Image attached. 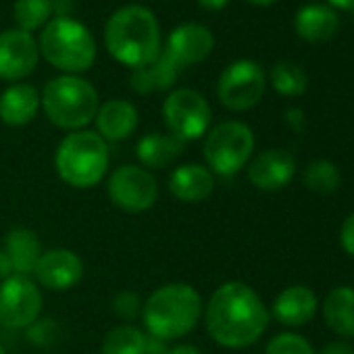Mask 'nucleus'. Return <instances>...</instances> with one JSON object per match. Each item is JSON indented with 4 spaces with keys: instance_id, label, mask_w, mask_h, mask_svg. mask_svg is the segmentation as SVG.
Returning a JSON list of instances; mask_svg holds the SVG:
<instances>
[{
    "instance_id": "2eb2a0df",
    "label": "nucleus",
    "mask_w": 354,
    "mask_h": 354,
    "mask_svg": "<svg viewBox=\"0 0 354 354\" xmlns=\"http://www.w3.org/2000/svg\"><path fill=\"white\" fill-rule=\"evenodd\" d=\"M296 173L294 156L283 148H269L257 154L248 165V180L254 188L275 192L286 188Z\"/></svg>"
},
{
    "instance_id": "393cba45",
    "label": "nucleus",
    "mask_w": 354,
    "mask_h": 354,
    "mask_svg": "<svg viewBox=\"0 0 354 354\" xmlns=\"http://www.w3.org/2000/svg\"><path fill=\"white\" fill-rule=\"evenodd\" d=\"M148 339L133 325H117L102 339V354H146Z\"/></svg>"
},
{
    "instance_id": "6e6552de",
    "label": "nucleus",
    "mask_w": 354,
    "mask_h": 354,
    "mask_svg": "<svg viewBox=\"0 0 354 354\" xmlns=\"http://www.w3.org/2000/svg\"><path fill=\"white\" fill-rule=\"evenodd\" d=\"M162 119L171 136L180 142H192L209 131L213 113L201 92L192 88H180L165 98Z\"/></svg>"
},
{
    "instance_id": "a211bd4d",
    "label": "nucleus",
    "mask_w": 354,
    "mask_h": 354,
    "mask_svg": "<svg viewBox=\"0 0 354 354\" xmlns=\"http://www.w3.org/2000/svg\"><path fill=\"white\" fill-rule=\"evenodd\" d=\"M317 313V296L306 286H288L273 302V317L288 327H300L308 323Z\"/></svg>"
},
{
    "instance_id": "2f4dec72",
    "label": "nucleus",
    "mask_w": 354,
    "mask_h": 354,
    "mask_svg": "<svg viewBox=\"0 0 354 354\" xmlns=\"http://www.w3.org/2000/svg\"><path fill=\"white\" fill-rule=\"evenodd\" d=\"M339 246L344 252L354 257V213H350L339 227Z\"/></svg>"
},
{
    "instance_id": "f257e3e1",
    "label": "nucleus",
    "mask_w": 354,
    "mask_h": 354,
    "mask_svg": "<svg viewBox=\"0 0 354 354\" xmlns=\"http://www.w3.org/2000/svg\"><path fill=\"white\" fill-rule=\"evenodd\" d=\"M205 323L217 344L225 348H246L265 333L269 310L248 283L225 281L207 302Z\"/></svg>"
},
{
    "instance_id": "7c9ffc66",
    "label": "nucleus",
    "mask_w": 354,
    "mask_h": 354,
    "mask_svg": "<svg viewBox=\"0 0 354 354\" xmlns=\"http://www.w3.org/2000/svg\"><path fill=\"white\" fill-rule=\"evenodd\" d=\"M142 306H144V302L140 300V296L136 292H121L113 300V313L123 321L136 319L142 313Z\"/></svg>"
},
{
    "instance_id": "f3484780",
    "label": "nucleus",
    "mask_w": 354,
    "mask_h": 354,
    "mask_svg": "<svg viewBox=\"0 0 354 354\" xmlns=\"http://www.w3.org/2000/svg\"><path fill=\"white\" fill-rule=\"evenodd\" d=\"M96 121V133L106 142H117L129 138L138 127V111L129 100L113 98L98 106V113L94 117Z\"/></svg>"
},
{
    "instance_id": "4468645a",
    "label": "nucleus",
    "mask_w": 354,
    "mask_h": 354,
    "mask_svg": "<svg viewBox=\"0 0 354 354\" xmlns=\"http://www.w3.org/2000/svg\"><path fill=\"white\" fill-rule=\"evenodd\" d=\"M34 275L42 288L53 292H65L82 281L84 263L69 248H53L42 252L36 263Z\"/></svg>"
},
{
    "instance_id": "f03ea898",
    "label": "nucleus",
    "mask_w": 354,
    "mask_h": 354,
    "mask_svg": "<svg viewBox=\"0 0 354 354\" xmlns=\"http://www.w3.org/2000/svg\"><path fill=\"white\" fill-rule=\"evenodd\" d=\"M104 46L117 63L129 69L148 65L162 50L154 13L142 5L117 9L106 21Z\"/></svg>"
},
{
    "instance_id": "6ab92c4d",
    "label": "nucleus",
    "mask_w": 354,
    "mask_h": 354,
    "mask_svg": "<svg viewBox=\"0 0 354 354\" xmlns=\"http://www.w3.org/2000/svg\"><path fill=\"white\" fill-rule=\"evenodd\" d=\"M337 28H339V17L335 9H331L329 5H319V3L304 5L298 9L294 17L296 34L310 44H319L333 38Z\"/></svg>"
},
{
    "instance_id": "4be33fe9",
    "label": "nucleus",
    "mask_w": 354,
    "mask_h": 354,
    "mask_svg": "<svg viewBox=\"0 0 354 354\" xmlns=\"http://www.w3.org/2000/svg\"><path fill=\"white\" fill-rule=\"evenodd\" d=\"M5 252L13 263L15 275H34L36 263L42 257V244L30 227H13L5 236Z\"/></svg>"
},
{
    "instance_id": "bb28decb",
    "label": "nucleus",
    "mask_w": 354,
    "mask_h": 354,
    "mask_svg": "<svg viewBox=\"0 0 354 354\" xmlns=\"http://www.w3.org/2000/svg\"><path fill=\"white\" fill-rule=\"evenodd\" d=\"M302 180L310 192L333 194L342 184V173L335 162H331L327 158H319V160H313L306 165Z\"/></svg>"
},
{
    "instance_id": "dca6fc26",
    "label": "nucleus",
    "mask_w": 354,
    "mask_h": 354,
    "mask_svg": "<svg viewBox=\"0 0 354 354\" xmlns=\"http://www.w3.org/2000/svg\"><path fill=\"white\" fill-rule=\"evenodd\" d=\"M215 190V173L207 165L188 162L169 175V192L175 201L196 205L207 201Z\"/></svg>"
},
{
    "instance_id": "cd10ccee",
    "label": "nucleus",
    "mask_w": 354,
    "mask_h": 354,
    "mask_svg": "<svg viewBox=\"0 0 354 354\" xmlns=\"http://www.w3.org/2000/svg\"><path fill=\"white\" fill-rule=\"evenodd\" d=\"M53 19V0H15V21L19 30L32 34Z\"/></svg>"
},
{
    "instance_id": "4c0bfd02",
    "label": "nucleus",
    "mask_w": 354,
    "mask_h": 354,
    "mask_svg": "<svg viewBox=\"0 0 354 354\" xmlns=\"http://www.w3.org/2000/svg\"><path fill=\"white\" fill-rule=\"evenodd\" d=\"M227 3H230V0H198V5L205 7V9H209V11H219V9H223Z\"/></svg>"
},
{
    "instance_id": "f704fd0d",
    "label": "nucleus",
    "mask_w": 354,
    "mask_h": 354,
    "mask_svg": "<svg viewBox=\"0 0 354 354\" xmlns=\"http://www.w3.org/2000/svg\"><path fill=\"white\" fill-rule=\"evenodd\" d=\"M11 275H15L13 263L9 259V254L5 252V248H0V283H3L5 279H9Z\"/></svg>"
},
{
    "instance_id": "e433bc0d",
    "label": "nucleus",
    "mask_w": 354,
    "mask_h": 354,
    "mask_svg": "<svg viewBox=\"0 0 354 354\" xmlns=\"http://www.w3.org/2000/svg\"><path fill=\"white\" fill-rule=\"evenodd\" d=\"M327 5H329L331 9L352 11V13H354V0H327Z\"/></svg>"
},
{
    "instance_id": "9d476101",
    "label": "nucleus",
    "mask_w": 354,
    "mask_h": 354,
    "mask_svg": "<svg viewBox=\"0 0 354 354\" xmlns=\"http://www.w3.org/2000/svg\"><path fill=\"white\" fill-rule=\"evenodd\" d=\"M109 198L125 213H144L154 207L158 186L154 175L138 165H121L109 177Z\"/></svg>"
},
{
    "instance_id": "0eeeda50",
    "label": "nucleus",
    "mask_w": 354,
    "mask_h": 354,
    "mask_svg": "<svg viewBox=\"0 0 354 354\" xmlns=\"http://www.w3.org/2000/svg\"><path fill=\"white\" fill-rule=\"evenodd\" d=\"M254 150V133L242 121H223L205 140L207 167L217 175H236L244 169Z\"/></svg>"
},
{
    "instance_id": "b1692460",
    "label": "nucleus",
    "mask_w": 354,
    "mask_h": 354,
    "mask_svg": "<svg viewBox=\"0 0 354 354\" xmlns=\"http://www.w3.org/2000/svg\"><path fill=\"white\" fill-rule=\"evenodd\" d=\"M182 150L184 142L171 133H146L136 146V154L144 169H165L182 154Z\"/></svg>"
},
{
    "instance_id": "412c9836",
    "label": "nucleus",
    "mask_w": 354,
    "mask_h": 354,
    "mask_svg": "<svg viewBox=\"0 0 354 354\" xmlns=\"http://www.w3.org/2000/svg\"><path fill=\"white\" fill-rule=\"evenodd\" d=\"M180 73V67L173 63V59L160 50L154 61H150L144 67H138L131 71L129 86L138 94H152V92H162L169 90Z\"/></svg>"
},
{
    "instance_id": "473e14b6",
    "label": "nucleus",
    "mask_w": 354,
    "mask_h": 354,
    "mask_svg": "<svg viewBox=\"0 0 354 354\" xmlns=\"http://www.w3.org/2000/svg\"><path fill=\"white\" fill-rule=\"evenodd\" d=\"M286 123H288L294 131H302V129H304V123H306V117H304L302 109H298V106L288 109V111H286Z\"/></svg>"
},
{
    "instance_id": "c9c22d12",
    "label": "nucleus",
    "mask_w": 354,
    "mask_h": 354,
    "mask_svg": "<svg viewBox=\"0 0 354 354\" xmlns=\"http://www.w3.org/2000/svg\"><path fill=\"white\" fill-rule=\"evenodd\" d=\"M167 354H201V350L192 344H180V346L171 348Z\"/></svg>"
},
{
    "instance_id": "423d86ee",
    "label": "nucleus",
    "mask_w": 354,
    "mask_h": 354,
    "mask_svg": "<svg viewBox=\"0 0 354 354\" xmlns=\"http://www.w3.org/2000/svg\"><path fill=\"white\" fill-rule=\"evenodd\" d=\"M40 104L50 123L61 129L80 131L94 121L100 98L96 88L77 75H61L44 86Z\"/></svg>"
},
{
    "instance_id": "5701e85b",
    "label": "nucleus",
    "mask_w": 354,
    "mask_h": 354,
    "mask_svg": "<svg viewBox=\"0 0 354 354\" xmlns=\"http://www.w3.org/2000/svg\"><path fill=\"white\" fill-rule=\"evenodd\" d=\"M323 317L333 333L354 337V288H333L323 300Z\"/></svg>"
},
{
    "instance_id": "ea45409f",
    "label": "nucleus",
    "mask_w": 354,
    "mask_h": 354,
    "mask_svg": "<svg viewBox=\"0 0 354 354\" xmlns=\"http://www.w3.org/2000/svg\"><path fill=\"white\" fill-rule=\"evenodd\" d=\"M0 354H5V348H3V344H0Z\"/></svg>"
},
{
    "instance_id": "58836bf2",
    "label": "nucleus",
    "mask_w": 354,
    "mask_h": 354,
    "mask_svg": "<svg viewBox=\"0 0 354 354\" xmlns=\"http://www.w3.org/2000/svg\"><path fill=\"white\" fill-rule=\"evenodd\" d=\"M248 3H252V5H257V7H269V5L277 3V0H248Z\"/></svg>"
},
{
    "instance_id": "1a4fd4ad",
    "label": "nucleus",
    "mask_w": 354,
    "mask_h": 354,
    "mask_svg": "<svg viewBox=\"0 0 354 354\" xmlns=\"http://www.w3.org/2000/svg\"><path fill=\"white\" fill-rule=\"evenodd\" d=\"M267 75L263 67L250 59H240L227 65L217 82L219 102L236 113L257 106L265 94Z\"/></svg>"
},
{
    "instance_id": "7ed1b4c3",
    "label": "nucleus",
    "mask_w": 354,
    "mask_h": 354,
    "mask_svg": "<svg viewBox=\"0 0 354 354\" xmlns=\"http://www.w3.org/2000/svg\"><path fill=\"white\" fill-rule=\"evenodd\" d=\"M203 317V298L190 283H165L142 306L148 333L156 339H180Z\"/></svg>"
},
{
    "instance_id": "20e7f679",
    "label": "nucleus",
    "mask_w": 354,
    "mask_h": 354,
    "mask_svg": "<svg viewBox=\"0 0 354 354\" xmlns=\"http://www.w3.org/2000/svg\"><path fill=\"white\" fill-rule=\"evenodd\" d=\"M55 167L67 186L77 190L94 188L106 175L109 146L96 131H71L57 148Z\"/></svg>"
},
{
    "instance_id": "a878e982",
    "label": "nucleus",
    "mask_w": 354,
    "mask_h": 354,
    "mask_svg": "<svg viewBox=\"0 0 354 354\" xmlns=\"http://www.w3.org/2000/svg\"><path fill=\"white\" fill-rule=\"evenodd\" d=\"M269 82L273 90L281 96H302L308 88V77L306 71L290 61H279L273 65L269 73Z\"/></svg>"
},
{
    "instance_id": "c85d7f7f",
    "label": "nucleus",
    "mask_w": 354,
    "mask_h": 354,
    "mask_svg": "<svg viewBox=\"0 0 354 354\" xmlns=\"http://www.w3.org/2000/svg\"><path fill=\"white\" fill-rule=\"evenodd\" d=\"M265 354H317V352L306 337L292 331H283L269 339Z\"/></svg>"
},
{
    "instance_id": "72a5a7b5",
    "label": "nucleus",
    "mask_w": 354,
    "mask_h": 354,
    "mask_svg": "<svg viewBox=\"0 0 354 354\" xmlns=\"http://www.w3.org/2000/svg\"><path fill=\"white\" fill-rule=\"evenodd\" d=\"M319 354H354V348L348 342H331L325 344Z\"/></svg>"
},
{
    "instance_id": "ddd939ff",
    "label": "nucleus",
    "mask_w": 354,
    "mask_h": 354,
    "mask_svg": "<svg viewBox=\"0 0 354 354\" xmlns=\"http://www.w3.org/2000/svg\"><path fill=\"white\" fill-rule=\"evenodd\" d=\"M213 46H215V38L211 30L203 24L188 21V24L177 26L169 34L167 46L162 50L182 69V67L203 63L213 53Z\"/></svg>"
},
{
    "instance_id": "c756f323",
    "label": "nucleus",
    "mask_w": 354,
    "mask_h": 354,
    "mask_svg": "<svg viewBox=\"0 0 354 354\" xmlns=\"http://www.w3.org/2000/svg\"><path fill=\"white\" fill-rule=\"evenodd\" d=\"M28 337L32 344H38V346H50L59 339L61 335V327L57 321L53 319H46V321H36L28 327Z\"/></svg>"
},
{
    "instance_id": "aec40b11",
    "label": "nucleus",
    "mask_w": 354,
    "mask_h": 354,
    "mask_svg": "<svg viewBox=\"0 0 354 354\" xmlns=\"http://www.w3.org/2000/svg\"><path fill=\"white\" fill-rule=\"evenodd\" d=\"M40 109V94L30 84H13L0 94V121L21 127L28 125Z\"/></svg>"
},
{
    "instance_id": "f8f14e48",
    "label": "nucleus",
    "mask_w": 354,
    "mask_h": 354,
    "mask_svg": "<svg viewBox=\"0 0 354 354\" xmlns=\"http://www.w3.org/2000/svg\"><path fill=\"white\" fill-rule=\"evenodd\" d=\"M40 59L38 42L24 30H7L0 34V80L19 82L28 77Z\"/></svg>"
},
{
    "instance_id": "39448f33",
    "label": "nucleus",
    "mask_w": 354,
    "mask_h": 354,
    "mask_svg": "<svg viewBox=\"0 0 354 354\" xmlns=\"http://www.w3.org/2000/svg\"><path fill=\"white\" fill-rule=\"evenodd\" d=\"M38 50L55 69L67 75L84 73L96 61V40L92 32L73 17L50 19L42 28Z\"/></svg>"
},
{
    "instance_id": "9b49d317",
    "label": "nucleus",
    "mask_w": 354,
    "mask_h": 354,
    "mask_svg": "<svg viewBox=\"0 0 354 354\" xmlns=\"http://www.w3.org/2000/svg\"><path fill=\"white\" fill-rule=\"evenodd\" d=\"M42 310V292L28 275H11L0 283V325L26 329L38 321Z\"/></svg>"
}]
</instances>
